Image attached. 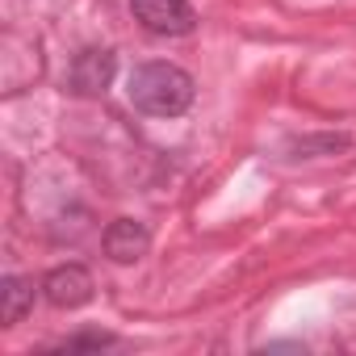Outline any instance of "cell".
I'll list each match as a JSON object with an SVG mask.
<instances>
[{"label":"cell","instance_id":"obj_1","mask_svg":"<svg viewBox=\"0 0 356 356\" xmlns=\"http://www.w3.org/2000/svg\"><path fill=\"white\" fill-rule=\"evenodd\" d=\"M126 97L138 113L147 118H181L193 97H197V84L185 67L176 63H163V59H151V63H138L126 80Z\"/></svg>","mask_w":356,"mask_h":356},{"label":"cell","instance_id":"obj_2","mask_svg":"<svg viewBox=\"0 0 356 356\" xmlns=\"http://www.w3.org/2000/svg\"><path fill=\"white\" fill-rule=\"evenodd\" d=\"M130 13L147 34L159 38H185L197 30V9L189 0H130Z\"/></svg>","mask_w":356,"mask_h":356},{"label":"cell","instance_id":"obj_3","mask_svg":"<svg viewBox=\"0 0 356 356\" xmlns=\"http://www.w3.org/2000/svg\"><path fill=\"white\" fill-rule=\"evenodd\" d=\"M113 76H118V55L105 51V47H84V51L72 59L67 84H72V92H80V97H97V92H105V88L113 84Z\"/></svg>","mask_w":356,"mask_h":356},{"label":"cell","instance_id":"obj_4","mask_svg":"<svg viewBox=\"0 0 356 356\" xmlns=\"http://www.w3.org/2000/svg\"><path fill=\"white\" fill-rule=\"evenodd\" d=\"M92 273L84 268V264H59V268H51L47 277H42V293H47V302L51 306H59V310H76V306H88L92 302Z\"/></svg>","mask_w":356,"mask_h":356},{"label":"cell","instance_id":"obj_5","mask_svg":"<svg viewBox=\"0 0 356 356\" xmlns=\"http://www.w3.org/2000/svg\"><path fill=\"white\" fill-rule=\"evenodd\" d=\"M101 248H105V256H109L113 264H134V260L147 256L151 231H147L143 222H134V218H113V222L105 227V235H101Z\"/></svg>","mask_w":356,"mask_h":356},{"label":"cell","instance_id":"obj_6","mask_svg":"<svg viewBox=\"0 0 356 356\" xmlns=\"http://www.w3.org/2000/svg\"><path fill=\"white\" fill-rule=\"evenodd\" d=\"M30 310H34V281L9 273L5 281H0V323H5V327H17Z\"/></svg>","mask_w":356,"mask_h":356},{"label":"cell","instance_id":"obj_7","mask_svg":"<svg viewBox=\"0 0 356 356\" xmlns=\"http://www.w3.org/2000/svg\"><path fill=\"white\" fill-rule=\"evenodd\" d=\"M352 138L348 134H310V138H293L289 151L293 159H314V155H335V151H348Z\"/></svg>","mask_w":356,"mask_h":356},{"label":"cell","instance_id":"obj_8","mask_svg":"<svg viewBox=\"0 0 356 356\" xmlns=\"http://www.w3.org/2000/svg\"><path fill=\"white\" fill-rule=\"evenodd\" d=\"M113 343H118V335H109V331H84V335L63 339L59 352H101V348H113Z\"/></svg>","mask_w":356,"mask_h":356}]
</instances>
